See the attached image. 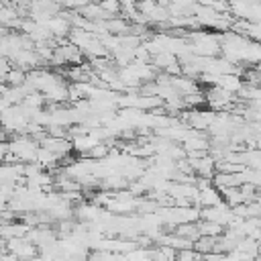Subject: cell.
Returning a JSON list of instances; mask_svg holds the SVG:
<instances>
[{
	"instance_id": "1",
	"label": "cell",
	"mask_w": 261,
	"mask_h": 261,
	"mask_svg": "<svg viewBox=\"0 0 261 261\" xmlns=\"http://www.w3.org/2000/svg\"><path fill=\"white\" fill-rule=\"evenodd\" d=\"M10 67H12L10 59H8V57H4V55H0V80H4V77H6V73L10 71Z\"/></svg>"
},
{
	"instance_id": "2",
	"label": "cell",
	"mask_w": 261,
	"mask_h": 261,
	"mask_svg": "<svg viewBox=\"0 0 261 261\" xmlns=\"http://www.w3.org/2000/svg\"><path fill=\"white\" fill-rule=\"evenodd\" d=\"M8 159V145L6 143H0V163Z\"/></svg>"
}]
</instances>
